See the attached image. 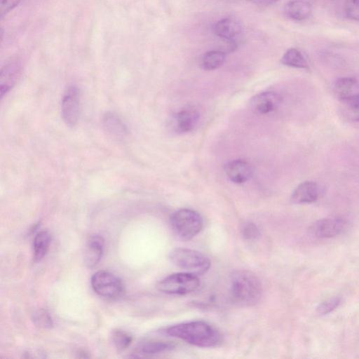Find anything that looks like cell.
Wrapping results in <instances>:
<instances>
[{
	"mask_svg": "<svg viewBox=\"0 0 359 359\" xmlns=\"http://www.w3.org/2000/svg\"><path fill=\"white\" fill-rule=\"evenodd\" d=\"M199 119L198 111L194 109H184L175 117V127L177 132L187 133L192 130Z\"/></svg>",
	"mask_w": 359,
	"mask_h": 359,
	"instance_id": "obj_18",
	"label": "cell"
},
{
	"mask_svg": "<svg viewBox=\"0 0 359 359\" xmlns=\"http://www.w3.org/2000/svg\"><path fill=\"white\" fill-rule=\"evenodd\" d=\"M333 92L340 102L359 97V81L353 77H341L332 86Z\"/></svg>",
	"mask_w": 359,
	"mask_h": 359,
	"instance_id": "obj_10",
	"label": "cell"
},
{
	"mask_svg": "<svg viewBox=\"0 0 359 359\" xmlns=\"http://www.w3.org/2000/svg\"><path fill=\"white\" fill-rule=\"evenodd\" d=\"M21 68V63L17 60L11 61L2 67L0 74L1 97L14 86L20 76Z\"/></svg>",
	"mask_w": 359,
	"mask_h": 359,
	"instance_id": "obj_15",
	"label": "cell"
},
{
	"mask_svg": "<svg viewBox=\"0 0 359 359\" xmlns=\"http://www.w3.org/2000/svg\"><path fill=\"white\" fill-rule=\"evenodd\" d=\"M281 102V97L279 94L271 92L260 93L250 101L251 110L257 114H266L276 110Z\"/></svg>",
	"mask_w": 359,
	"mask_h": 359,
	"instance_id": "obj_9",
	"label": "cell"
},
{
	"mask_svg": "<svg viewBox=\"0 0 359 359\" xmlns=\"http://www.w3.org/2000/svg\"><path fill=\"white\" fill-rule=\"evenodd\" d=\"M212 29L214 34L224 41H236L242 33L243 27L236 18L227 17L217 21Z\"/></svg>",
	"mask_w": 359,
	"mask_h": 359,
	"instance_id": "obj_11",
	"label": "cell"
},
{
	"mask_svg": "<svg viewBox=\"0 0 359 359\" xmlns=\"http://www.w3.org/2000/svg\"><path fill=\"white\" fill-rule=\"evenodd\" d=\"M242 234L247 240H255L260 236V232L255 224L248 223L243 226Z\"/></svg>",
	"mask_w": 359,
	"mask_h": 359,
	"instance_id": "obj_28",
	"label": "cell"
},
{
	"mask_svg": "<svg viewBox=\"0 0 359 359\" xmlns=\"http://www.w3.org/2000/svg\"><path fill=\"white\" fill-rule=\"evenodd\" d=\"M102 125L107 134L116 139H123L128 133L126 125L113 112L109 111L104 115Z\"/></svg>",
	"mask_w": 359,
	"mask_h": 359,
	"instance_id": "obj_17",
	"label": "cell"
},
{
	"mask_svg": "<svg viewBox=\"0 0 359 359\" xmlns=\"http://www.w3.org/2000/svg\"><path fill=\"white\" fill-rule=\"evenodd\" d=\"M104 244V241L100 235L94 234L89 237L84 251V262L88 268L95 266L100 261Z\"/></svg>",
	"mask_w": 359,
	"mask_h": 359,
	"instance_id": "obj_14",
	"label": "cell"
},
{
	"mask_svg": "<svg viewBox=\"0 0 359 359\" xmlns=\"http://www.w3.org/2000/svg\"><path fill=\"white\" fill-rule=\"evenodd\" d=\"M279 0H253L252 1L258 5L269 6L277 2Z\"/></svg>",
	"mask_w": 359,
	"mask_h": 359,
	"instance_id": "obj_30",
	"label": "cell"
},
{
	"mask_svg": "<svg viewBox=\"0 0 359 359\" xmlns=\"http://www.w3.org/2000/svg\"><path fill=\"white\" fill-rule=\"evenodd\" d=\"M93 290L100 297L117 299L123 292L121 280L114 273L107 271H99L90 279Z\"/></svg>",
	"mask_w": 359,
	"mask_h": 359,
	"instance_id": "obj_6",
	"label": "cell"
},
{
	"mask_svg": "<svg viewBox=\"0 0 359 359\" xmlns=\"http://www.w3.org/2000/svg\"><path fill=\"white\" fill-rule=\"evenodd\" d=\"M340 103V110L346 118L352 121H359V97Z\"/></svg>",
	"mask_w": 359,
	"mask_h": 359,
	"instance_id": "obj_23",
	"label": "cell"
},
{
	"mask_svg": "<svg viewBox=\"0 0 359 359\" xmlns=\"http://www.w3.org/2000/svg\"><path fill=\"white\" fill-rule=\"evenodd\" d=\"M348 225L341 217H330L318 220L312 226L313 233L320 238H330L341 234Z\"/></svg>",
	"mask_w": 359,
	"mask_h": 359,
	"instance_id": "obj_8",
	"label": "cell"
},
{
	"mask_svg": "<svg viewBox=\"0 0 359 359\" xmlns=\"http://www.w3.org/2000/svg\"><path fill=\"white\" fill-rule=\"evenodd\" d=\"M171 227L181 239L188 241L200 233L203 226L201 215L195 210L183 208L174 212L170 218Z\"/></svg>",
	"mask_w": 359,
	"mask_h": 359,
	"instance_id": "obj_3",
	"label": "cell"
},
{
	"mask_svg": "<svg viewBox=\"0 0 359 359\" xmlns=\"http://www.w3.org/2000/svg\"><path fill=\"white\" fill-rule=\"evenodd\" d=\"M285 16L292 20L302 21L307 19L311 14V5L304 0L288 1L283 9Z\"/></svg>",
	"mask_w": 359,
	"mask_h": 359,
	"instance_id": "obj_16",
	"label": "cell"
},
{
	"mask_svg": "<svg viewBox=\"0 0 359 359\" xmlns=\"http://www.w3.org/2000/svg\"><path fill=\"white\" fill-rule=\"evenodd\" d=\"M250 1H252L253 0H250Z\"/></svg>",
	"mask_w": 359,
	"mask_h": 359,
	"instance_id": "obj_31",
	"label": "cell"
},
{
	"mask_svg": "<svg viewBox=\"0 0 359 359\" xmlns=\"http://www.w3.org/2000/svg\"><path fill=\"white\" fill-rule=\"evenodd\" d=\"M22 0H0V16L3 19L10 11L15 8Z\"/></svg>",
	"mask_w": 359,
	"mask_h": 359,
	"instance_id": "obj_29",
	"label": "cell"
},
{
	"mask_svg": "<svg viewBox=\"0 0 359 359\" xmlns=\"http://www.w3.org/2000/svg\"><path fill=\"white\" fill-rule=\"evenodd\" d=\"M340 304L341 298L339 297H330L318 305L316 312L319 315L327 314L337 309Z\"/></svg>",
	"mask_w": 359,
	"mask_h": 359,
	"instance_id": "obj_26",
	"label": "cell"
},
{
	"mask_svg": "<svg viewBox=\"0 0 359 359\" xmlns=\"http://www.w3.org/2000/svg\"><path fill=\"white\" fill-rule=\"evenodd\" d=\"M225 59L226 53L222 50H210L202 55L200 65L205 70H214L221 67L224 64Z\"/></svg>",
	"mask_w": 359,
	"mask_h": 359,
	"instance_id": "obj_20",
	"label": "cell"
},
{
	"mask_svg": "<svg viewBox=\"0 0 359 359\" xmlns=\"http://www.w3.org/2000/svg\"><path fill=\"white\" fill-rule=\"evenodd\" d=\"M199 285V278L196 274L176 273L160 280L157 288L165 294L184 295L195 291Z\"/></svg>",
	"mask_w": 359,
	"mask_h": 359,
	"instance_id": "obj_5",
	"label": "cell"
},
{
	"mask_svg": "<svg viewBox=\"0 0 359 359\" xmlns=\"http://www.w3.org/2000/svg\"><path fill=\"white\" fill-rule=\"evenodd\" d=\"M230 293L233 302L237 305L253 306L262 297V283L252 272L248 270H238L231 275Z\"/></svg>",
	"mask_w": 359,
	"mask_h": 359,
	"instance_id": "obj_2",
	"label": "cell"
},
{
	"mask_svg": "<svg viewBox=\"0 0 359 359\" xmlns=\"http://www.w3.org/2000/svg\"><path fill=\"white\" fill-rule=\"evenodd\" d=\"M280 62L284 65L299 68L309 69V64L303 54L297 48L287 49L283 55Z\"/></svg>",
	"mask_w": 359,
	"mask_h": 359,
	"instance_id": "obj_21",
	"label": "cell"
},
{
	"mask_svg": "<svg viewBox=\"0 0 359 359\" xmlns=\"http://www.w3.org/2000/svg\"><path fill=\"white\" fill-rule=\"evenodd\" d=\"M164 332L190 344L203 348L215 347L222 343V335L210 324L194 320L182 323L167 327Z\"/></svg>",
	"mask_w": 359,
	"mask_h": 359,
	"instance_id": "obj_1",
	"label": "cell"
},
{
	"mask_svg": "<svg viewBox=\"0 0 359 359\" xmlns=\"http://www.w3.org/2000/svg\"><path fill=\"white\" fill-rule=\"evenodd\" d=\"M32 320L37 327L43 329H50L53 325L51 316L44 309L36 311L32 315Z\"/></svg>",
	"mask_w": 359,
	"mask_h": 359,
	"instance_id": "obj_25",
	"label": "cell"
},
{
	"mask_svg": "<svg viewBox=\"0 0 359 359\" xmlns=\"http://www.w3.org/2000/svg\"><path fill=\"white\" fill-rule=\"evenodd\" d=\"M224 172L231 182L241 184L250 178L252 170L248 162L238 159L227 163L224 166Z\"/></svg>",
	"mask_w": 359,
	"mask_h": 359,
	"instance_id": "obj_13",
	"label": "cell"
},
{
	"mask_svg": "<svg viewBox=\"0 0 359 359\" xmlns=\"http://www.w3.org/2000/svg\"><path fill=\"white\" fill-rule=\"evenodd\" d=\"M320 196L318 184L312 181L300 183L292 191L291 201L295 204L311 203L316 201Z\"/></svg>",
	"mask_w": 359,
	"mask_h": 359,
	"instance_id": "obj_12",
	"label": "cell"
},
{
	"mask_svg": "<svg viewBox=\"0 0 359 359\" xmlns=\"http://www.w3.org/2000/svg\"><path fill=\"white\" fill-rule=\"evenodd\" d=\"M344 12L347 18L359 21V0H345Z\"/></svg>",
	"mask_w": 359,
	"mask_h": 359,
	"instance_id": "obj_27",
	"label": "cell"
},
{
	"mask_svg": "<svg viewBox=\"0 0 359 359\" xmlns=\"http://www.w3.org/2000/svg\"><path fill=\"white\" fill-rule=\"evenodd\" d=\"M50 235L47 231H41L36 234L33 242V253L35 262L41 260L48 252L50 243Z\"/></svg>",
	"mask_w": 359,
	"mask_h": 359,
	"instance_id": "obj_19",
	"label": "cell"
},
{
	"mask_svg": "<svg viewBox=\"0 0 359 359\" xmlns=\"http://www.w3.org/2000/svg\"><path fill=\"white\" fill-rule=\"evenodd\" d=\"M169 258L175 266L196 275L205 273L210 267L208 257L191 249L174 248L170 252Z\"/></svg>",
	"mask_w": 359,
	"mask_h": 359,
	"instance_id": "obj_4",
	"label": "cell"
},
{
	"mask_svg": "<svg viewBox=\"0 0 359 359\" xmlns=\"http://www.w3.org/2000/svg\"><path fill=\"white\" fill-rule=\"evenodd\" d=\"M63 121L69 127L74 126L80 115V93L74 86L69 87L65 92L61 103Z\"/></svg>",
	"mask_w": 359,
	"mask_h": 359,
	"instance_id": "obj_7",
	"label": "cell"
},
{
	"mask_svg": "<svg viewBox=\"0 0 359 359\" xmlns=\"http://www.w3.org/2000/svg\"><path fill=\"white\" fill-rule=\"evenodd\" d=\"M111 340L115 348L118 351H122L130 345L133 337L128 332L117 329L112 332Z\"/></svg>",
	"mask_w": 359,
	"mask_h": 359,
	"instance_id": "obj_24",
	"label": "cell"
},
{
	"mask_svg": "<svg viewBox=\"0 0 359 359\" xmlns=\"http://www.w3.org/2000/svg\"><path fill=\"white\" fill-rule=\"evenodd\" d=\"M175 348L171 341H149L144 342L138 347L139 351L144 355H153L170 351Z\"/></svg>",
	"mask_w": 359,
	"mask_h": 359,
	"instance_id": "obj_22",
	"label": "cell"
}]
</instances>
